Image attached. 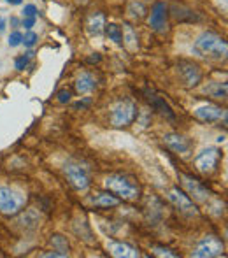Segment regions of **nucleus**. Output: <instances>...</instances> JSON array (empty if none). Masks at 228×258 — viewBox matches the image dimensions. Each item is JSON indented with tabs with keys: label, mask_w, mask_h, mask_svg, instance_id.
Wrapping results in <instances>:
<instances>
[{
	"label": "nucleus",
	"mask_w": 228,
	"mask_h": 258,
	"mask_svg": "<svg viewBox=\"0 0 228 258\" xmlns=\"http://www.w3.org/2000/svg\"><path fill=\"white\" fill-rule=\"evenodd\" d=\"M51 246L56 249V251H61V253H68V242L63 235H53L51 237Z\"/></svg>",
	"instance_id": "obj_23"
},
{
	"label": "nucleus",
	"mask_w": 228,
	"mask_h": 258,
	"mask_svg": "<svg viewBox=\"0 0 228 258\" xmlns=\"http://www.w3.org/2000/svg\"><path fill=\"white\" fill-rule=\"evenodd\" d=\"M151 251L155 253L157 256H169V258H176L177 255L174 251H171L169 248H164V246H153Z\"/></svg>",
	"instance_id": "obj_25"
},
{
	"label": "nucleus",
	"mask_w": 228,
	"mask_h": 258,
	"mask_svg": "<svg viewBox=\"0 0 228 258\" xmlns=\"http://www.w3.org/2000/svg\"><path fill=\"white\" fill-rule=\"evenodd\" d=\"M181 181H183L184 190L188 191V195H191V197H193V201L207 202L209 199H211V194H209L207 188H205L200 181L195 179V177L186 176V174H181Z\"/></svg>",
	"instance_id": "obj_10"
},
{
	"label": "nucleus",
	"mask_w": 228,
	"mask_h": 258,
	"mask_svg": "<svg viewBox=\"0 0 228 258\" xmlns=\"http://www.w3.org/2000/svg\"><path fill=\"white\" fill-rule=\"evenodd\" d=\"M42 258H65V256H68V253H61V251H51V253H42L41 255Z\"/></svg>",
	"instance_id": "obj_31"
},
{
	"label": "nucleus",
	"mask_w": 228,
	"mask_h": 258,
	"mask_svg": "<svg viewBox=\"0 0 228 258\" xmlns=\"http://www.w3.org/2000/svg\"><path fill=\"white\" fill-rule=\"evenodd\" d=\"M104 28H106V34H107V37H109V41H113L114 44H123V30H121V27L111 23V25H107V27H104Z\"/></svg>",
	"instance_id": "obj_22"
},
{
	"label": "nucleus",
	"mask_w": 228,
	"mask_h": 258,
	"mask_svg": "<svg viewBox=\"0 0 228 258\" xmlns=\"http://www.w3.org/2000/svg\"><path fill=\"white\" fill-rule=\"evenodd\" d=\"M95 88H97V79L90 72H83L78 78V81H75V90L79 93H92Z\"/></svg>",
	"instance_id": "obj_16"
},
{
	"label": "nucleus",
	"mask_w": 228,
	"mask_h": 258,
	"mask_svg": "<svg viewBox=\"0 0 228 258\" xmlns=\"http://www.w3.org/2000/svg\"><path fill=\"white\" fill-rule=\"evenodd\" d=\"M225 246L219 241L216 235H205L202 241L197 242L195 249L191 251V256L195 258H214V256H223Z\"/></svg>",
	"instance_id": "obj_5"
},
{
	"label": "nucleus",
	"mask_w": 228,
	"mask_h": 258,
	"mask_svg": "<svg viewBox=\"0 0 228 258\" xmlns=\"http://www.w3.org/2000/svg\"><path fill=\"white\" fill-rule=\"evenodd\" d=\"M193 53L200 58H207V60H223L226 58L228 46L221 35L214 34V32H204L195 41Z\"/></svg>",
	"instance_id": "obj_1"
},
{
	"label": "nucleus",
	"mask_w": 228,
	"mask_h": 258,
	"mask_svg": "<svg viewBox=\"0 0 228 258\" xmlns=\"http://www.w3.org/2000/svg\"><path fill=\"white\" fill-rule=\"evenodd\" d=\"M144 95H146V100L151 104V107H153L155 111H158L160 114L167 116L169 119H174V118H176V114H174L172 107H171V105H169L167 102H165V100L162 99V97H158L157 93H153V92H146Z\"/></svg>",
	"instance_id": "obj_15"
},
{
	"label": "nucleus",
	"mask_w": 228,
	"mask_h": 258,
	"mask_svg": "<svg viewBox=\"0 0 228 258\" xmlns=\"http://www.w3.org/2000/svg\"><path fill=\"white\" fill-rule=\"evenodd\" d=\"M214 99H226V83H218L212 90H209Z\"/></svg>",
	"instance_id": "obj_24"
},
{
	"label": "nucleus",
	"mask_w": 228,
	"mask_h": 258,
	"mask_svg": "<svg viewBox=\"0 0 228 258\" xmlns=\"http://www.w3.org/2000/svg\"><path fill=\"white\" fill-rule=\"evenodd\" d=\"M34 25H35V18H25L23 20V27L27 28V30H30Z\"/></svg>",
	"instance_id": "obj_33"
},
{
	"label": "nucleus",
	"mask_w": 228,
	"mask_h": 258,
	"mask_svg": "<svg viewBox=\"0 0 228 258\" xmlns=\"http://www.w3.org/2000/svg\"><path fill=\"white\" fill-rule=\"evenodd\" d=\"M219 160V151L216 148H205L200 153L195 156V167L198 172L202 174H211L216 169Z\"/></svg>",
	"instance_id": "obj_8"
},
{
	"label": "nucleus",
	"mask_w": 228,
	"mask_h": 258,
	"mask_svg": "<svg viewBox=\"0 0 228 258\" xmlns=\"http://www.w3.org/2000/svg\"><path fill=\"white\" fill-rule=\"evenodd\" d=\"M6 28H7V20L0 16V34H2V32H6Z\"/></svg>",
	"instance_id": "obj_34"
},
{
	"label": "nucleus",
	"mask_w": 228,
	"mask_h": 258,
	"mask_svg": "<svg viewBox=\"0 0 228 258\" xmlns=\"http://www.w3.org/2000/svg\"><path fill=\"white\" fill-rule=\"evenodd\" d=\"M68 100H70V92H68V90H61V92L58 93V102L67 104Z\"/></svg>",
	"instance_id": "obj_30"
},
{
	"label": "nucleus",
	"mask_w": 228,
	"mask_h": 258,
	"mask_svg": "<svg viewBox=\"0 0 228 258\" xmlns=\"http://www.w3.org/2000/svg\"><path fill=\"white\" fill-rule=\"evenodd\" d=\"M128 14L130 18H133V20H142L144 16H146V7H144L142 2H139V0H132V2L128 4Z\"/></svg>",
	"instance_id": "obj_20"
},
{
	"label": "nucleus",
	"mask_w": 228,
	"mask_h": 258,
	"mask_svg": "<svg viewBox=\"0 0 228 258\" xmlns=\"http://www.w3.org/2000/svg\"><path fill=\"white\" fill-rule=\"evenodd\" d=\"M63 172L74 190L83 191L90 186V172L83 163L74 162V160H68V162H65V165H63Z\"/></svg>",
	"instance_id": "obj_3"
},
{
	"label": "nucleus",
	"mask_w": 228,
	"mask_h": 258,
	"mask_svg": "<svg viewBox=\"0 0 228 258\" xmlns=\"http://www.w3.org/2000/svg\"><path fill=\"white\" fill-rule=\"evenodd\" d=\"M11 23H13L14 27H18V25H20V21H18V18H11Z\"/></svg>",
	"instance_id": "obj_36"
},
{
	"label": "nucleus",
	"mask_w": 228,
	"mask_h": 258,
	"mask_svg": "<svg viewBox=\"0 0 228 258\" xmlns=\"http://www.w3.org/2000/svg\"><path fill=\"white\" fill-rule=\"evenodd\" d=\"M135 116L137 107L132 100H119L113 107V111H111V125L116 126V128L128 126L135 119Z\"/></svg>",
	"instance_id": "obj_4"
},
{
	"label": "nucleus",
	"mask_w": 228,
	"mask_h": 258,
	"mask_svg": "<svg viewBox=\"0 0 228 258\" xmlns=\"http://www.w3.org/2000/svg\"><path fill=\"white\" fill-rule=\"evenodd\" d=\"M123 44H126L128 49L137 48V34L130 25H125V28H123Z\"/></svg>",
	"instance_id": "obj_21"
},
{
	"label": "nucleus",
	"mask_w": 228,
	"mask_h": 258,
	"mask_svg": "<svg viewBox=\"0 0 228 258\" xmlns=\"http://www.w3.org/2000/svg\"><path fill=\"white\" fill-rule=\"evenodd\" d=\"M90 104H92V99H85V100H79V102H75L74 107L75 109H85V107H88Z\"/></svg>",
	"instance_id": "obj_32"
},
{
	"label": "nucleus",
	"mask_w": 228,
	"mask_h": 258,
	"mask_svg": "<svg viewBox=\"0 0 228 258\" xmlns=\"http://www.w3.org/2000/svg\"><path fill=\"white\" fill-rule=\"evenodd\" d=\"M86 27H88V32L92 35H100L104 30V27H106V18H104V14L102 13L92 14V16L88 18Z\"/></svg>",
	"instance_id": "obj_17"
},
{
	"label": "nucleus",
	"mask_w": 228,
	"mask_h": 258,
	"mask_svg": "<svg viewBox=\"0 0 228 258\" xmlns=\"http://www.w3.org/2000/svg\"><path fill=\"white\" fill-rule=\"evenodd\" d=\"M37 7L34 6V4H27V6L23 7V16L25 18H37Z\"/></svg>",
	"instance_id": "obj_29"
},
{
	"label": "nucleus",
	"mask_w": 228,
	"mask_h": 258,
	"mask_svg": "<svg viewBox=\"0 0 228 258\" xmlns=\"http://www.w3.org/2000/svg\"><path fill=\"white\" fill-rule=\"evenodd\" d=\"M107 249L109 253L116 258H135L139 256V251H137L133 246H130L128 242H119V241H107Z\"/></svg>",
	"instance_id": "obj_14"
},
{
	"label": "nucleus",
	"mask_w": 228,
	"mask_h": 258,
	"mask_svg": "<svg viewBox=\"0 0 228 258\" xmlns=\"http://www.w3.org/2000/svg\"><path fill=\"white\" fill-rule=\"evenodd\" d=\"M167 199L177 207V209L181 211V213L188 214V216H197V214H198V209L195 207L193 202L190 201V197H188V195H184L179 188H172V190L167 194Z\"/></svg>",
	"instance_id": "obj_12"
},
{
	"label": "nucleus",
	"mask_w": 228,
	"mask_h": 258,
	"mask_svg": "<svg viewBox=\"0 0 228 258\" xmlns=\"http://www.w3.org/2000/svg\"><path fill=\"white\" fill-rule=\"evenodd\" d=\"M39 221H41V216H39L34 209H28L25 214H21L20 220H18V223H20L21 227L28 228V230H34V228L39 227Z\"/></svg>",
	"instance_id": "obj_19"
},
{
	"label": "nucleus",
	"mask_w": 228,
	"mask_h": 258,
	"mask_svg": "<svg viewBox=\"0 0 228 258\" xmlns=\"http://www.w3.org/2000/svg\"><path fill=\"white\" fill-rule=\"evenodd\" d=\"M164 143L169 150H172L174 153L177 155H183V156H188L193 150V144L188 137L181 136V134H165L164 136Z\"/></svg>",
	"instance_id": "obj_11"
},
{
	"label": "nucleus",
	"mask_w": 228,
	"mask_h": 258,
	"mask_svg": "<svg viewBox=\"0 0 228 258\" xmlns=\"http://www.w3.org/2000/svg\"><path fill=\"white\" fill-rule=\"evenodd\" d=\"M104 186L111 191V194L118 195L123 201H135L140 195V188L137 183H133L130 177L121 176V174H113V176L106 177Z\"/></svg>",
	"instance_id": "obj_2"
},
{
	"label": "nucleus",
	"mask_w": 228,
	"mask_h": 258,
	"mask_svg": "<svg viewBox=\"0 0 228 258\" xmlns=\"http://www.w3.org/2000/svg\"><path fill=\"white\" fill-rule=\"evenodd\" d=\"M7 4H11V6H21L23 4V0H6Z\"/></svg>",
	"instance_id": "obj_35"
},
{
	"label": "nucleus",
	"mask_w": 228,
	"mask_h": 258,
	"mask_svg": "<svg viewBox=\"0 0 228 258\" xmlns=\"http://www.w3.org/2000/svg\"><path fill=\"white\" fill-rule=\"evenodd\" d=\"M195 118L200 119L204 123H218L221 121V118H226V111L219 105L214 104H202L193 111Z\"/></svg>",
	"instance_id": "obj_9"
},
{
	"label": "nucleus",
	"mask_w": 228,
	"mask_h": 258,
	"mask_svg": "<svg viewBox=\"0 0 228 258\" xmlns=\"http://www.w3.org/2000/svg\"><path fill=\"white\" fill-rule=\"evenodd\" d=\"M177 72H179V78L181 81L184 83V86L188 88H193L200 83L202 79V72H200V67L193 61H188V60H181L177 63Z\"/></svg>",
	"instance_id": "obj_7"
},
{
	"label": "nucleus",
	"mask_w": 228,
	"mask_h": 258,
	"mask_svg": "<svg viewBox=\"0 0 228 258\" xmlns=\"http://www.w3.org/2000/svg\"><path fill=\"white\" fill-rule=\"evenodd\" d=\"M25 197L9 186H0V213L16 214L23 207Z\"/></svg>",
	"instance_id": "obj_6"
},
{
	"label": "nucleus",
	"mask_w": 228,
	"mask_h": 258,
	"mask_svg": "<svg viewBox=\"0 0 228 258\" xmlns=\"http://www.w3.org/2000/svg\"><path fill=\"white\" fill-rule=\"evenodd\" d=\"M32 51H28L27 54H23V56H20V58H16V69L18 71H23L25 67L28 65V60H30V56H32Z\"/></svg>",
	"instance_id": "obj_28"
},
{
	"label": "nucleus",
	"mask_w": 228,
	"mask_h": 258,
	"mask_svg": "<svg viewBox=\"0 0 228 258\" xmlns=\"http://www.w3.org/2000/svg\"><path fill=\"white\" fill-rule=\"evenodd\" d=\"M167 14H169V7L165 2H157L151 9V16H149V25L155 32L158 34H164L167 30Z\"/></svg>",
	"instance_id": "obj_13"
},
{
	"label": "nucleus",
	"mask_w": 228,
	"mask_h": 258,
	"mask_svg": "<svg viewBox=\"0 0 228 258\" xmlns=\"http://www.w3.org/2000/svg\"><path fill=\"white\" fill-rule=\"evenodd\" d=\"M21 41H23V34L21 32H13V34L9 35V39H7V42H9L11 48H16V46L21 44Z\"/></svg>",
	"instance_id": "obj_26"
},
{
	"label": "nucleus",
	"mask_w": 228,
	"mask_h": 258,
	"mask_svg": "<svg viewBox=\"0 0 228 258\" xmlns=\"http://www.w3.org/2000/svg\"><path fill=\"white\" fill-rule=\"evenodd\" d=\"M90 204L95 207H114L119 204V199L111 194H97L95 197L90 199Z\"/></svg>",
	"instance_id": "obj_18"
},
{
	"label": "nucleus",
	"mask_w": 228,
	"mask_h": 258,
	"mask_svg": "<svg viewBox=\"0 0 228 258\" xmlns=\"http://www.w3.org/2000/svg\"><path fill=\"white\" fill-rule=\"evenodd\" d=\"M21 42H23L27 48H34L35 42H37V34H35V32H28V34L23 35V41Z\"/></svg>",
	"instance_id": "obj_27"
}]
</instances>
